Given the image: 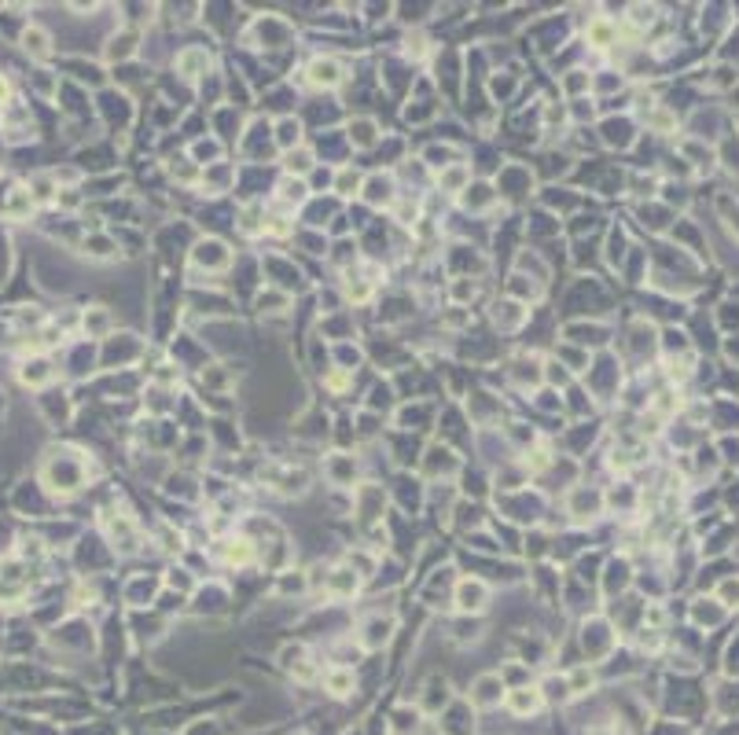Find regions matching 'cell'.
<instances>
[{
  "mask_svg": "<svg viewBox=\"0 0 739 735\" xmlns=\"http://www.w3.org/2000/svg\"><path fill=\"white\" fill-rule=\"evenodd\" d=\"M592 669L589 665H577V669H570V677H567V688H570V695H585L589 688H592Z\"/></svg>",
  "mask_w": 739,
  "mask_h": 735,
  "instance_id": "cell-25",
  "label": "cell"
},
{
  "mask_svg": "<svg viewBox=\"0 0 739 735\" xmlns=\"http://www.w3.org/2000/svg\"><path fill=\"white\" fill-rule=\"evenodd\" d=\"M438 188L445 195H463L471 188V166H463V162H453V166H445L438 173Z\"/></svg>",
  "mask_w": 739,
  "mask_h": 735,
  "instance_id": "cell-9",
  "label": "cell"
},
{
  "mask_svg": "<svg viewBox=\"0 0 739 735\" xmlns=\"http://www.w3.org/2000/svg\"><path fill=\"white\" fill-rule=\"evenodd\" d=\"M508 290L515 294V302H522V305H526L529 298H541V283H537V280H526L522 272H515V276H511Z\"/></svg>",
  "mask_w": 739,
  "mask_h": 735,
  "instance_id": "cell-20",
  "label": "cell"
},
{
  "mask_svg": "<svg viewBox=\"0 0 739 735\" xmlns=\"http://www.w3.org/2000/svg\"><path fill=\"white\" fill-rule=\"evenodd\" d=\"M305 74H309V85H316V89H339L346 81L342 63L331 59V56H316L309 67H305Z\"/></svg>",
  "mask_w": 739,
  "mask_h": 735,
  "instance_id": "cell-3",
  "label": "cell"
},
{
  "mask_svg": "<svg viewBox=\"0 0 739 735\" xmlns=\"http://www.w3.org/2000/svg\"><path fill=\"white\" fill-rule=\"evenodd\" d=\"M206 67H210V56H206L203 48H184V52L176 56V70L184 77H199V74H206Z\"/></svg>",
  "mask_w": 739,
  "mask_h": 735,
  "instance_id": "cell-12",
  "label": "cell"
},
{
  "mask_svg": "<svg viewBox=\"0 0 739 735\" xmlns=\"http://www.w3.org/2000/svg\"><path fill=\"white\" fill-rule=\"evenodd\" d=\"M115 247H118V243L110 239V236H103V232H96V236H89V239H85V254H89V257H100V261L115 257V254H118Z\"/></svg>",
  "mask_w": 739,
  "mask_h": 735,
  "instance_id": "cell-19",
  "label": "cell"
},
{
  "mask_svg": "<svg viewBox=\"0 0 739 735\" xmlns=\"http://www.w3.org/2000/svg\"><path fill=\"white\" fill-rule=\"evenodd\" d=\"M567 511L577 522H592V518L603 511V497L596 493V489H589V485H574L570 493H567Z\"/></svg>",
  "mask_w": 739,
  "mask_h": 735,
  "instance_id": "cell-2",
  "label": "cell"
},
{
  "mask_svg": "<svg viewBox=\"0 0 739 735\" xmlns=\"http://www.w3.org/2000/svg\"><path fill=\"white\" fill-rule=\"evenodd\" d=\"M324 684H328L331 695H349L353 691V673H349V669H328Z\"/></svg>",
  "mask_w": 739,
  "mask_h": 735,
  "instance_id": "cell-24",
  "label": "cell"
},
{
  "mask_svg": "<svg viewBox=\"0 0 739 735\" xmlns=\"http://www.w3.org/2000/svg\"><path fill=\"white\" fill-rule=\"evenodd\" d=\"M364 203L368 206H390L394 203V181L390 177H383V173L368 177L364 181Z\"/></svg>",
  "mask_w": 739,
  "mask_h": 735,
  "instance_id": "cell-10",
  "label": "cell"
},
{
  "mask_svg": "<svg viewBox=\"0 0 739 735\" xmlns=\"http://www.w3.org/2000/svg\"><path fill=\"white\" fill-rule=\"evenodd\" d=\"M471 702L475 706H496V702H504V680L496 677V673H486V677H478L475 680V688H471Z\"/></svg>",
  "mask_w": 739,
  "mask_h": 735,
  "instance_id": "cell-7",
  "label": "cell"
},
{
  "mask_svg": "<svg viewBox=\"0 0 739 735\" xmlns=\"http://www.w3.org/2000/svg\"><path fill=\"white\" fill-rule=\"evenodd\" d=\"M442 324H445V328H468V324H471V309L453 305V313H445Z\"/></svg>",
  "mask_w": 739,
  "mask_h": 735,
  "instance_id": "cell-29",
  "label": "cell"
},
{
  "mask_svg": "<svg viewBox=\"0 0 739 735\" xmlns=\"http://www.w3.org/2000/svg\"><path fill=\"white\" fill-rule=\"evenodd\" d=\"M349 140H353V147H375V143H379V129H375V122L357 118V122L349 125Z\"/></svg>",
  "mask_w": 739,
  "mask_h": 735,
  "instance_id": "cell-17",
  "label": "cell"
},
{
  "mask_svg": "<svg viewBox=\"0 0 739 735\" xmlns=\"http://www.w3.org/2000/svg\"><path fill=\"white\" fill-rule=\"evenodd\" d=\"M287 302H291L287 294H280V290H272V287H269V290H262V294H258V302H254V305H258V313H262V317H272V313H287V309H283Z\"/></svg>",
  "mask_w": 739,
  "mask_h": 735,
  "instance_id": "cell-21",
  "label": "cell"
},
{
  "mask_svg": "<svg viewBox=\"0 0 739 735\" xmlns=\"http://www.w3.org/2000/svg\"><path fill=\"white\" fill-rule=\"evenodd\" d=\"M276 143L283 147V151H295V147H302V122L283 118V122L276 125Z\"/></svg>",
  "mask_w": 739,
  "mask_h": 735,
  "instance_id": "cell-18",
  "label": "cell"
},
{
  "mask_svg": "<svg viewBox=\"0 0 739 735\" xmlns=\"http://www.w3.org/2000/svg\"><path fill=\"white\" fill-rule=\"evenodd\" d=\"M23 48H26V52L34 56V59H48V56H52V37H48L44 30L30 26L26 34H23Z\"/></svg>",
  "mask_w": 739,
  "mask_h": 735,
  "instance_id": "cell-15",
  "label": "cell"
},
{
  "mask_svg": "<svg viewBox=\"0 0 739 735\" xmlns=\"http://www.w3.org/2000/svg\"><path fill=\"white\" fill-rule=\"evenodd\" d=\"M8 96H11V85H8V77H4V74H0V103H4V100H8Z\"/></svg>",
  "mask_w": 739,
  "mask_h": 735,
  "instance_id": "cell-32",
  "label": "cell"
},
{
  "mask_svg": "<svg viewBox=\"0 0 739 735\" xmlns=\"http://www.w3.org/2000/svg\"><path fill=\"white\" fill-rule=\"evenodd\" d=\"M544 688H548V691H544V695H548L552 702H567V698H570L567 677H548V680H544Z\"/></svg>",
  "mask_w": 739,
  "mask_h": 735,
  "instance_id": "cell-28",
  "label": "cell"
},
{
  "mask_svg": "<svg viewBox=\"0 0 739 735\" xmlns=\"http://www.w3.org/2000/svg\"><path fill=\"white\" fill-rule=\"evenodd\" d=\"M361 188V173L357 170H339V177H335V191L339 195H357Z\"/></svg>",
  "mask_w": 739,
  "mask_h": 735,
  "instance_id": "cell-27",
  "label": "cell"
},
{
  "mask_svg": "<svg viewBox=\"0 0 739 735\" xmlns=\"http://www.w3.org/2000/svg\"><path fill=\"white\" fill-rule=\"evenodd\" d=\"M328 592L335 596V599H349L353 592H357V584H361V574L353 566H335V570H328Z\"/></svg>",
  "mask_w": 739,
  "mask_h": 735,
  "instance_id": "cell-8",
  "label": "cell"
},
{
  "mask_svg": "<svg viewBox=\"0 0 739 735\" xmlns=\"http://www.w3.org/2000/svg\"><path fill=\"white\" fill-rule=\"evenodd\" d=\"M456 607L460 614H482L489 607V584L478 577H463L456 584Z\"/></svg>",
  "mask_w": 739,
  "mask_h": 735,
  "instance_id": "cell-1",
  "label": "cell"
},
{
  "mask_svg": "<svg viewBox=\"0 0 739 735\" xmlns=\"http://www.w3.org/2000/svg\"><path fill=\"white\" fill-rule=\"evenodd\" d=\"M529 317V309L515 298H504V302H493V324L501 331H519Z\"/></svg>",
  "mask_w": 739,
  "mask_h": 735,
  "instance_id": "cell-5",
  "label": "cell"
},
{
  "mask_svg": "<svg viewBox=\"0 0 739 735\" xmlns=\"http://www.w3.org/2000/svg\"><path fill=\"white\" fill-rule=\"evenodd\" d=\"M313 166H316V155L309 151V147H295V151H287V162H283L287 177H305Z\"/></svg>",
  "mask_w": 739,
  "mask_h": 735,
  "instance_id": "cell-14",
  "label": "cell"
},
{
  "mask_svg": "<svg viewBox=\"0 0 739 735\" xmlns=\"http://www.w3.org/2000/svg\"><path fill=\"white\" fill-rule=\"evenodd\" d=\"M390 636H394V618L375 614V618H368V622L361 625V647L364 651H379Z\"/></svg>",
  "mask_w": 739,
  "mask_h": 735,
  "instance_id": "cell-6",
  "label": "cell"
},
{
  "mask_svg": "<svg viewBox=\"0 0 739 735\" xmlns=\"http://www.w3.org/2000/svg\"><path fill=\"white\" fill-rule=\"evenodd\" d=\"M265 228V214H262V206L254 203V206H247L243 214H239V232L243 236H258Z\"/></svg>",
  "mask_w": 739,
  "mask_h": 735,
  "instance_id": "cell-23",
  "label": "cell"
},
{
  "mask_svg": "<svg viewBox=\"0 0 739 735\" xmlns=\"http://www.w3.org/2000/svg\"><path fill=\"white\" fill-rule=\"evenodd\" d=\"M82 324H85V331H89L92 338L107 335V328H110V313H107V305H96V309H89Z\"/></svg>",
  "mask_w": 739,
  "mask_h": 735,
  "instance_id": "cell-22",
  "label": "cell"
},
{
  "mask_svg": "<svg viewBox=\"0 0 739 735\" xmlns=\"http://www.w3.org/2000/svg\"><path fill=\"white\" fill-rule=\"evenodd\" d=\"M280 199H283L287 210L309 203V184H305L302 177H283V181H280Z\"/></svg>",
  "mask_w": 739,
  "mask_h": 735,
  "instance_id": "cell-13",
  "label": "cell"
},
{
  "mask_svg": "<svg viewBox=\"0 0 739 735\" xmlns=\"http://www.w3.org/2000/svg\"><path fill=\"white\" fill-rule=\"evenodd\" d=\"M544 706V695H541V688H515L508 695V710L511 713H519V717H526V713H537Z\"/></svg>",
  "mask_w": 739,
  "mask_h": 735,
  "instance_id": "cell-11",
  "label": "cell"
},
{
  "mask_svg": "<svg viewBox=\"0 0 739 735\" xmlns=\"http://www.w3.org/2000/svg\"><path fill=\"white\" fill-rule=\"evenodd\" d=\"M191 155H195V158H217V155H221V143H214V140H210V143L199 140V143H191Z\"/></svg>",
  "mask_w": 739,
  "mask_h": 735,
  "instance_id": "cell-30",
  "label": "cell"
},
{
  "mask_svg": "<svg viewBox=\"0 0 739 735\" xmlns=\"http://www.w3.org/2000/svg\"><path fill=\"white\" fill-rule=\"evenodd\" d=\"M585 37H589L592 48H610V44H615V37H618V30H615V23H610V19H592Z\"/></svg>",
  "mask_w": 739,
  "mask_h": 735,
  "instance_id": "cell-16",
  "label": "cell"
},
{
  "mask_svg": "<svg viewBox=\"0 0 739 735\" xmlns=\"http://www.w3.org/2000/svg\"><path fill=\"white\" fill-rule=\"evenodd\" d=\"M191 261L199 269H229L232 265V250L224 247L221 239H199L195 250H191Z\"/></svg>",
  "mask_w": 739,
  "mask_h": 735,
  "instance_id": "cell-4",
  "label": "cell"
},
{
  "mask_svg": "<svg viewBox=\"0 0 739 735\" xmlns=\"http://www.w3.org/2000/svg\"><path fill=\"white\" fill-rule=\"evenodd\" d=\"M629 11H633V23H636V26H648V23L655 19V8H644V4H633Z\"/></svg>",
  "mask_w": 739,
  "mask_h": 735,
  "instance_id": "cell-31",
  "label": "cell"
},
{
  "mask_svg": "<svg viewBox=\"0 0 739 735\" xmlns=\"http://www.w3.org/2000/svg\"><path fill=\"white\" fill-rule=\"evenodd\" d=\"M133 52H136V37H133V34L110 37V48H107V56H110V59H118V63H122V59H129Z\"/></svg>",
  "mask_w": 739,
  "mask_h": 735,
  "instance_id": "cell-26",
  "label": "cell"
}]
</instances>
